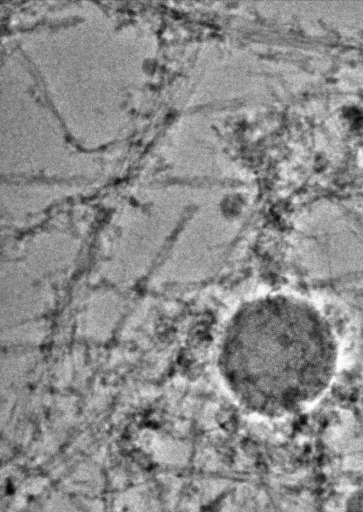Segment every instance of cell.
<instances>
[{"label":"cell","mask_w":363,"mask_h":512,"mask_svg":"<svg viewBox=\"0 0 363 512\" xmlns=\"http://www.w3.org/2000/svg\"><path fill=\"white\" fill-rule=\"evenodd\" d=\"M337 363L333 331L302 298L257 297L230 319L222 338L221 373L252 413L282 417L309 406L328 387Z\"/></svg>","instance_id":"obj_1"}]
</instances>
